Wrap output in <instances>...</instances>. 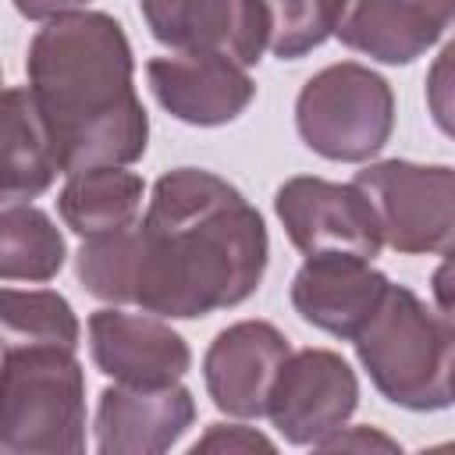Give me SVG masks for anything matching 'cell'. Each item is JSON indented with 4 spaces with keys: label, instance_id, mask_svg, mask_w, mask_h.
Here are the masks:
<instances>
[{
    "label": "cell",
    "instance_id": "obj_1",
    "mask_svg": "<svg viewBox=\"0 0 455 455\" xmlns=\"http://www.w3.org/2000/svg\"><path fill=\"white\" fill-rule=\"evenodd\" d=\"M270 259L259 210L220 174L174 167L153 181L132 224L128 306L164 320H199L256 295Z\"/></svg>",
    "mask_w": 455,
    "mask_h": 455
},
{
    "label": "cell",
    "instance_id": "obj_2",
    "mask_svg": "<svg viewBox=\"0 0 455 455\" xmlns=\"http://www.w3.org/2000/svg\"><path fill=\"white\" fill-rule=\"evenodd\" d=\"M28 92L60 174L132 167L149 146V114L135 92L124 25L107 11L43 21L25 57Z\"/></svg>",
    "mask_w": 455,
    "mask_h": 455
},
{
    "label": "cell",
    "instance_id": "obj_3",
    "mask_svg": "<svg viewBox=\"0 0 455 455\" xmlns=\"http://www.w3.org/2000/svg\"><path fill=\"white\" fill-rule=\"evenodd\" d=\"M373 387L398 409L441 412L451 405L455 327L405 284H387L377 313L352 338Z\"/></svg>",
    "mask_w": 455,
    "mask_h": 455
},
{
    "label": "cell",
    "instance_id": "obj_4",
    "mask_svg": "<svg viewBox=\"0 0 455 455\" xmlns=\"http://www.w3.org/2000/svg\"><path fill=\"white\" fill-rule=\"evenodd\" d=\"M0 451H85V370L75 348L39 345L0 355Z\"/></svg>",
    "mask_w": 455,
    "mask_h": 455
},
{
    "label": "cell",
    "instance_id": "obj_5",
    "mask_svg": "<svg viewBox=\"0 0 455 455\" xmlns=\"http://www.w3.org/2000/svg\"><path fill=\"white\" fill-rule=\"evenodd\" d=\"M295 128L316 156L334 164H366L395 132L391 82L359 60L327 64L299 89Z\"/></svg>",
    "mask_w": 455,
    "mask_h": 455
},
{
    "label": "cell",
    "instance_id": "obj_6",
    "mask_svg": "<svg viewBox=\"0 0 455 455\" xmlns=\"http://www.w3.org/2000/svg\"><path fill=\"white\" fill-rule=\"evenodd\" d=\"M352 185L370 199L380 238L402 256H448L455 228V171L448 164L377 160Z\"/></svg>",
    "mask_w": 455,
    "mask_h": 455
},
{
    "label": "cell",
    "instance_id": "obj_7",
    "mask_svg": "<svg viewBox=\"0 0 455 455\" xmlns=\"http://www.w3.org/2000/svg\"><path fill=\"white\" fill-rule=\"evenodd\" d=\"M274 213L302 256L341 252L373 263L384 249L377 213L352 181L295 174L274 192Z\"/></svg>",
    "mask_w": 455,
    "mask_h": 455
},
{
    "label": "cell",
    "instance_id": "obj_8",
    "mask_svg": "<svg viewBox=\"0 0 455 455\" xmlns=\"http://www.w3.org/2000/svg\"><path fill=\"white\" fill-rule=\"evenodd\" d=\"M359 405V377L345 355L331 348H299L281 363L267 419L295 448H316L327 434L352 419Z\"/></svg>",
    "mask_w": 455,
    "mask_h": 455
},
{
    "label": "cell",
    "instance_id": "obj_9",
    "mask_svg": "<svg viewBox=\"0 0 455 455\" xmlns=\"http://www.w3.org/2000/svg\"><path fill=\"white\" fill-rule=\"evenodd\" d=\"M149 36L174 53H220L242 68L267 53L259 0H139Z\"/></svg>",
    "mask_w": 455,
    "mask_h": 455
},
{
    "label": "cell",
    "instance_id": "obj_10",
    "mask_svg": "<svg viewBox=\"0 0 455 455\" xmlns=\"http://www.w3.org/2000/svg\"><path fill=\"white\" fill-rule=\"evenodd\" d=\"M85 327L92 366L114 384L160 387L181 380L192 370L188 341L164 316L103 306L89 316Z\"/></svg>",
    "mask_w": 455,
    "mask_h": 455
},
{
    "label": "cell",
    "instance_id": "obj_11",
    "mask_svg": "<svg viewBox=\"0 0 455 455\" xmlns=\"http://www.w3.org/2000/svg\"><path fill=\"white\" fill-rule=\"evenodd\" d=\"M146 82L156 103L181 124L220 128L238 121L256 100L249 68L220 53H167L146 64Z\"/></svg>",
    "mask_w": 455,
    "mask_h": 455
},
{
    "label": "cell",
    "instance_id": "obj_12",
    "mask_svg": "<svg viewBox=\"0 0 455 455\" xmlns=\"http://www.w3.org/2000/svg\"><path fill=\"white\" fill-rule=\"evenodd\" d=\"M291 341L267 320H238L224 327L203 355V384L210 402L231 419H259Z\"/></svg>",
    "mask_w": 455,
    "mask_h": 455
},
{
    "label": "cell",
    "instance_id": "obj_13",
    "mask_svg": "<svg viewBox=\"0 0 455 455\" xmlns=\"http://www.w3.org/2000/svg\"><path fill=\"white\" fill-rule=\"evenodd\" d=\"M196 419L192 391L174 380L160 387L110 384L100 391L92 437L100 455H160L171 451Z\"/></svg>",
    "mask_w": 455,
    "mask_h": 455
},
{
    "label": "cell",
    "instance_id": "obj_14",
    "mask_svg": "<svg viewBox=\"0 0 455 455\" xmlns=\"http://www.w3.org/2000/svg\"><path fill=\"white\" fill-rule=\"evenodd\" d=\"M387 284V274L370 259L341 252L306 256L291 277V306L309 327L352 341L377 313Z\"/></svg>",
    "mask_w": 455,
    "mask_h": 455
},
{
    "label": "cell",
    "instance_id": "obj_15",
    "mask_svg": "<svg viewBox=\"0 0 455 455\" xmlns=\"http://www.w3.org/2000/svg\"><path fill=\"white\" fill-rule=\"evenodd\" d=\"M448 25L451 14L434 0H338L331 36L370 60L398 68L423 57Z\"/></svg>",
    "mask_w": 455,
    "mask_h": 455
},
{
    "label": "cell",
    "instance_id": "obj_16",
    "mask_svg": "<svg viewBox=\"0 0 455 455\" xmlns=\"http://www.w3.org/2000/svg\"><path fill=\"white\" fill-rule=\"evenodd\" d=\"M57 174L60 167L28 85L0 89V206L39 199Z\"/></svg>",
    "mask_w": 455,
    "mask_h": 455
},
{
    "label": "cell",
    "instance_id": "obj_17",
    "mask_svg": "<svg viewBox=\"0 0 455 455\" xmlns=\"http://www.w3.org/2000/svg\"><path fill=\"white\" fill-rule=\"evenodd\" d=\"M142 196L146 185L135 171L85 167L78 174H68L57 196V213L78 238H100L132 228L142 217Z\"/></svg>",
    "mask_w": 455,
    "mask_h": 455
},
{
    "label": "cell",
    "instance_id": "obj_18",
    "mask_svg": "<svg viewBox=\"0 0 455 455\" xmlns=\"http://www.w3.org/2000/svg\"><path fill=\"white\" fill-rule=\"evenodd\" d=\"M68 242L53 217L32 203L0 206V281L46 284L60 274Z\"/></svg>",
    "mask_w": 455,
    "mask_h": 455
},
{
    "label": "cell",
    "instance_id": "obj_19",
    "mask_svg": "<svg viewBox=\"0 0 455 455\" xmlns=\"http://www.w3.org/2000/svg\"><path fill=\"white\" fill-rule=\"evenodd\" d=\"M78 341L82 323L60 291L0 288V355L39 345H60L78 352Z\"/></svg>",
    "mask_w": 455,
    "mask_h": 455
},
{
    "label": "cell",
    "instance_id": "obj_20",
    "mask_svg": "<svg viewBox=\"0 0 455 455\" xmlns=\"http://www.w3.org/2000/svg\"><path fill=\"white\" fill-rule=\"evenodd\" d=\"M267 11V50L277 60H302L334 32L338 0H259Z\"/></svg>",
    "mask_w": 455,
    "mask_h": 455
},
{
    "label": "cell",
    "instance_id": "obj_21",
    "mask_svg": "<svg viewBox=\"0 0 455 455\" xmlns=\"http://www.w3.org/2000/svg\"><path fill=\"white\" fill-rule=\"evenodd\" d=\"M277 444L256 430V427H245V423H210L206 434L188 448L192 455L199 451H274Z\"/></svg>",
    "mask_w": 455,
    "mask_h": 455
},
{
    "label": "cell",
    "instance_id": "obj_22",
    "mask_svg": "<svg viewBox=\"0 0 455 455\" xmlns=\"http://www.w3.org/2000/svg\"><path fill=\"white\" fill-rule=\"evenodd\" d=\"M316 448L320 451H398V441L387 437L377 427H348V423H341Z\"/></svg>",
    "mask_w": 455,
    "mask_h": 455
},
{
    "label": "cell",
    "instance_id": "obj_23",
    "mask_svg": "<svg viewBox=\"0 0 455 455\" xmlns=\"http://www.w3.org/2000/svg\"><path fill=\"white\" fill-rule=\"evenodd\" d=\"M451 53L455 46L448 43L434 64V75H430V85H427V100H430V110L441 124V132H451V107H448V68H451Z\"/></svg>",
    "mask_w": 455,
    "mask_h": 455
},
{
    "label": "cell",
    "instance_id": "obj_24",
    "mask_svg": "<svg viewBox=\"0 0 455 455\" xmlns=\"http://www.w3.org/2000/svg\"><path fill=\"white\" fill-rule=\"evenodd\" d=\"M11 4L28 21H50V18H60L71 11H85L92 0H11Z\"/></svg>",
    "mask_w": 455,
    "mask_h": 455
},
{
    "label": "cell",
    "instance_id": "obj_25",
    "mask_svg": "<svg viewBox=\"0 0 455 455\" xmlns=\"http://www.w3.org/2000/svg\"><path fill=\"white\" fill-rule=\"evenodd\" d=\"M434 4H437L441 11H448V14H451V0H434Z\"/></svg>",
    "mask_w": 455,
    "mask_h": 455
},
{
    "label": "cell",
    "instance_id": "obj_26",
    "mask_svg": "<svg viewBox=\"0 0 455 455\" xmlns=\"http://www.w3.org/2000/svg\"><path fill=\"white\" fill-rule=\"evenodd\" d=\"M0 89H4V68H0Z\"/></svg>",
    "mask_w": 455,
    "mask_h": 455
}]
</instances>
